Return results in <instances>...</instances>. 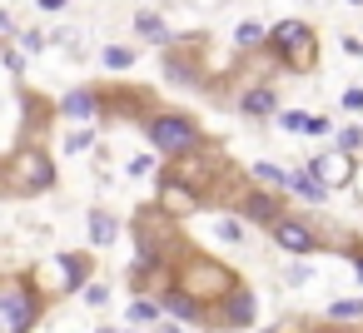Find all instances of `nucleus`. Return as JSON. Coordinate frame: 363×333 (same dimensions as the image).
Instances as JSON below:
<instances>
[{"label": "nucleus", "mask_w": 363, "mask_h": 333, "mask_svg": "<svg viewBox=\"0 0 363 333\" xmlns=\"http://www.w3.org/2000/svg\"><path fill=\"white\" fill-rule=\"evenodd\" d=\"M264 50H269L279 65L298 70V75H308V70L318 65V40H313V30H308L303 21H279V26H269V30H264Z\"/></svg>", "instance_id": "f257e3e1"}, {"label": "nucleus", "mask_w": 363, "mask_h": 333, "mask_svg": "<svg viewBox=\"0 0 363 333\" xmlns=\"http://www.w3.org/2000/svg\"><path fill=\"white\" fill-rule=\"evenodd\" d=\"M40 308H45V298H40V288H35L30 273H16V278L0 283V333H26V328H35Z\"/></svg>", "instance_id": "f03ea898"}, {"label": "nucleus", "mask_w": 363, "mask_h": 333, "mask_svg": "<svg viewBox=\"0 0 363 333\" xmlns=\"http://www.w3.org/2000/svg\"><path fill=\"white\" fill-rule=\"evenodd\" d=\"M145 135H150V145L160 149V154H189V149H199L204 145V130L189 120V115H179V110H160V115H150L145 120Z\"/></svg>", "instance_id": "7ed1b4c3"}, {"label": "nucleus", "mask_w": 363, "mask_h": 333, "mask_svg": "<svg viewBox=\"0 0 363 333\" xmlns=\"http://www.w3.org/2000/svg\"><path fill=\"white\" fill-rule=\"evenodd\" d=\"M169 283L189 288V293H194L204 308H214V303H219V298L234 288V273H229L224 264H214V259H189V264H184V269H179Z\"/></svg>", "instance_id": "20e7f679"}, {"label": "nucleus", "mask_w": 363, "mask_h": 333, "mask_svg": "<svg viewBox=\"0 0 363 333\" xmlns=\"http://www.w3.org/2000/svg\"><path fill=\"white\" fill-rule=\"evenodd\" d=\"M11 184H16V194H45V189H55V164H50V154L35 149V145H26V149L11 159Z\"/></svg>", "instance_id": "39448f33"}, {"label": "nucleus", "mask_w": 363, "mask_h": 333, "mask_svg": "<svg viewBox=\"0 0 363 333\" xmlns=\"http://www.w3.org/2000/svg\"><path fill=\"white\" fill-rule=\"evenodd\" d=\"M214 308H219V323H224V328H249L259 303H254V293H249V288H239V283H234V288H229Z\"/></svg>", "instance_id": "423d86ee"}, {"label": "nucleus", "mask_w": 363, "mask_h": 333, "mask_svg": "<svg viewBox=\"0 0 363 333\" xmlns=\"http://www.w3.org/2000/svg\"><path fill=\"white\" fill-rule=\"evenodd\" d=\"M308 169H313V174H318V179H323L328 189H343V184H353V174H358V169H353V154H348V149L318 154V159H313Z\"/></svg>", "instance_id": "0eeeda50"}, {"label": "nucleus", "mask_w": 363, "mask_h": 333, "mask_svg": "<svg viewBox=\"0 0 363 333\" xmlns=\"http://www.w3.org/2000/svg\"><path fill=\"white\" fill-rule=\"evenodd\" d=\"M269 229H274V244L289 249V254H313L318 249V234H308V224H298V219H284L279 214Z\"/></svg>", "instance_id": "6e6552de"}, {"label": "nucleus", "mask_w": 363, "mask_h": 333, "mask_svg": "<svg viewBox=\"0 0 363 333\" xmlns=\"http://www.w3.org/2000/svg\"><path fill=\"white\" fill-rule=\"evenodd\" d=\"M239 214H244L249 224H274V219L284 214V204H279L274 189H249V194L239 199Z\"/></svg>", "instance_id": "1a4fd4ad"}, {"label": "nucleus", "mask_w": 363, "mask_h": 333, "mask_svg": "<svg viewBox=\"0 0 363 333\" xmlns=\"http://www.w3.org/2000/svg\"><path fill=\"white\" fill-rule=\"evenodd\" d=\"M164 313H174V318H184V323H204V303L189 293V288H179V283H169L164 288V303H160Z\"/></svg>", "instance_id": "9d476101"}, {"label": "nucleus", "mask_w": 363, "mask_h": 333, "mask_svg": "<svg viewBox=\"0 0 363 333\" xmlns=\"http://www.w3.org/2000/svg\"><path fill=\"white\" fill-rule=\"evenodd\" d=\"M100 110H105L100 90H70V95L60 100V115H65V120H95Z\"/></svg>", "instance_id": "9b49d317"}, {"label": "nucleus", "mask_w": 363, "mask_h": 333, "mask_svg": "<svg viewBox=\"0 0 363 333\" xmlns=\"http://www.w3.org/2000/svg\"><path fill=\"white\" fill-rule=\"evenodd\" d=\"M284 189H289V194H298V199H303V204H323V199H328V194H333V189H328V184H323V179H318V174H313V169H294V174H289V184H284Z\"/></svg>", "instance_id": "f8f14e48"}, {"label": "nucleus", "mask_w": 363, "mask_h": 333, "mask_svg": "<svg viewBox=\"0 0 363 333\" xmlns=\"http://www.w3.org/2000/svg\"><path fill=\"white\" fill-rule=\"evenodd\" d=\"M55 269H60V283H55V293H70V288H80V283H85V273H90V259H85V254H60V259H55Z\"/></svg>", "instance_id": "ddd939ff"}, {"label": "nucleus", "mask_w": 363, "mask_h": 333, "mask_svg": "<svg viewBox=\"0 0 363 333\" xmlns=\"http://www.w3.org/2000/svg\"><path fill=\"white\" fill-rule=\"evenodd\" d=\"M239 110H244L249 120H264V115H274V110H279V95H274V85H254V90H244Z\"/></svg>", "instance_id": "4468645a"}, {"label": "nucleus", "mask_w": 363, "mask_h": 333, "mask_svg": "<svg viewBox=\"0 0 363 333\" xmlns=\"http://www.w3.org/2000/svg\"><path fill=\"white\" fill-rule=\"evenodd\" d=\"M115 239H120V224H115L105 209H90V244L105 249V244H115Z\"/></svg>", "instance_id": "2eb2a0df"}, {"label": "nucleus", "mask_w": 363, "mask_h": 333, "mask_svg": "<svg viewBox=\"0 0 363 333\" xmlns=\"http://www.w3.org/2000/svg\"><path fill=\"white\" fill-rule=\"evenodd\" d=\"M135 30H140L145 40H155V45H169V26H164L160 16H150V11H145V16L135 21Z\"/></svg>", "instance_id": "dca6fc26"}, {"label": "nucleus", "mask_w": 363, "mask_h": 333, "mask_svg": "<svg viewBox=\"0 0 363 333\" xmlns=\"http://www.w3.org/2000/svg\"><path fill=\"white\" fill-rule=\"evenodd\" d=\"M125 318H130V323H160V318H164V308H160L155 298H135V303L125 308Z\"/></svg>", "instance_id": "f3484780"}, {"label": "nucleus", "mask_w": 363, "mask_h": 333, "mask_svg": "<svg viewBox=\"0 0 363 333\" xmlns=\"http://www.w3.org/2000/svg\"><path fill=\"white\" fill-rule=\"evenodd\" d=\"M328 318H333V323H353V318H363V298H338V303L328 308Z\"/></svg>", "instance_id": "a211bd4d"}, {"label": "nucleus", "mask_w": 363, "mask_h": 333, "mask_svg": "<svg viewBox=\"0 0 363 333\" xmlns=\"http://www.w3.org/2000/svg\"><path fill=\"white\" fill-rule=\"evenodd\" d=\"M234 40H239L244 50H249V45H264V26H259V21H244V26L234 30Z\"/></svg>", "instance_id": "6ab92c4d"}, {"label": "nucleus", "mask_w": 363, "mask_h": 333, "mask_svg": "<svg viewBox=\"0 0 363 333\" xmlns=\"http://www.w3.org/2000/svg\"><path fill=\"white\" fill-rule=\"evenodd\" d=\"M105 65H110V70H130V65H135V50H125V45H110V50H105Z\"/></svg>", "instance_id": "aec40b11"}, {"label": "nucleus", "mask_w": 363, "mask_h": 333, "mask_svg": "<svg viewBox=\"0 0 363 333\" xmlns=\"http://www.w3.org/2000/svg\"><path fill=\"white\" fill-rule=\"evenodd\" d=\"M249 179H264V184H279V189L289 184V174H284V169H274V164H254V169H249Z\"/></svg>", "instance_id": "412c9836"}, {"label": "nucleus", "mask_w": 363, "mask_h": 333, "mask_svg": "<svg viewBox=\"0 0 363 333\" xmlns=\"http://www.w3.org/2000/svg\"><path fill=\"white\" fill-rule=\"evenodd\" d=\"M80 288H85V303H95V308L110 298V288H105V283H80Z\"/></svg>", "instance_id": "4be33fe9"}, {"label": "nucleus", "mask_w": 363, "mask_h": 333, "mask_svg": "<svg viewBox=\"0 0 363 333\" xmlns=\"http://www.w3.org/2000/svg\"><path fill=\"white\" fill-rule=\"evenodd\" d=\"M338 145H343L348 154H358V149H363V130H343V135H338Z\"/></svg>", "instance_id": "5701e85b"}, {"label": "nucleus", "mask_w": 363, "mask_h": 333, "mask_svg": "<svg viewBox=\"0 0 363 333\" xmlns=\"http://www.w3.org/2000/svg\"><path fill=\"white\" fill-rule=\"evenodd\" d=\"M90 140H95V135H90V130H75V135H70V140H65V149H75V154H80V149H90Z\"/></svg>", "instance_id": "b1692460"}, {"label": "nucleus", "mask_w": 363, "mask_h": 333, "mask_svg": "<svg viewBox=\"0 0 363 333\" xmlns=\"http://www.w3.org/2000/svg\"><path fill=\"white\" fill-rule=\"evenodd\" d=\"M303 120H308V115H294V110H284V115H279V125H284V130H303Z\"/></svg>", "instance_id": "393cba45"}, {"label": "nucleus", "mask_w": 363, "mask_h": 333, "mask_svg": "<svg viewBox=\"0 0 363 333\" xmlns=\"http://www.w3.org/2000/svg\"><path fill=\"white\" fill-rule=\"evenodd\" d=\"M343 110H353V115H363V90H348V95H343Z\"/></svg>", "instance_id": "a878e982"}, {"label": "nucleus", "mask_w": 363, "mask_h": 333, "mask_svg": "<svg viewBox=\"0 0 363 333\" xmlns=\"http://www.w3.org/2000/svg\"><path fill=\"white\" fill-rule=\"evenodd\" d=\"M303 135H328V120H318V115H313V120H303Z\"/></svg>", "instance_id": "bb28decb"}, {"label": "nucleus", "mask_w": 363, "mask_h": 333, "mask_svg": "<svg viewBox=\"0 0 363 333\" xmlns=\"http://www.w3.org/2000/svg\"><path fill=\"white\" fill-rule=\"evenodd\" d=\"M219 234H224V239H229V244H239V239H244V229H239V224H234V219H224V229H219Z\"/></svg>", "instance_id": "cd10ccee"}, {"label": "nucleus", "mask_w": 363, "mask_h": 333, "mask_svg": "<svg viewBox=\"0 0 363 333\" xmlns=\"http://www.w3.org/2000/svg\"><path fill=\"white\" fill-rule=\"evenodd\" d=\"M11 30H16V26H11V16H6V11H0V35H11Z\"/></svg>", "instance_id": "c85d7f7f"}, {"label": "nucleus", "mask_w": 363, "mask_h": 333, "mask_svg": "<svg viewBox=\"0 0 363 333\" xmlns=\"http://www.w3.org/2000/svg\"><path fill=\"white\" fill-rule=\"evenodd\" d=\"M353 273H358V283H363V254H358V259H353Z\"/></svg>", "instance_id": "c756f323"}, {"label": "nucleus", "mask_w": 363, "mask_h": 333, "mask_svg": "<svg viewBox=\"0 0 363 333\" xmlns=\"http://www.w3.org/2000/svg\"><path fill=\"white\" fill-rule=\"evenodd\" d=\"M353 6H363V0H353Z\"/></svg>", "instance_id": "7c9ffc66"}, {"label": "nucleus", "mask_w": 363, "mask_h": 333, "mask_svg": "<svg viewBox=\"0 0 363 333\" xmlns=\"http://www.w3.org/2000/svg\"><path fill=\"white\" fill-rule=\"evenodd\" d=\"M358 194H363V189H358Z\"/></svg>", "instance_id": "2f4dec72"}]
</instances>
